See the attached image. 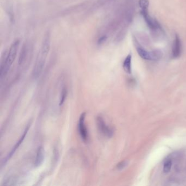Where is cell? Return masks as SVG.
<instances>
[{
    "instance_id": "52a82bcc",
    "label": "cell",
    "mask_w": 186,
    "mask_h": 186,
    "mask_svg": "<svg viewBox=\"0 0 186 186\" xmlns=\"http://www.w3.org/2000/svg\"><path fill=\"white\" fill-rule=\"evenodd\" d=\"M30 126H31V122H29V123L27 125L26 127V128L25 129L24 132V133L22 134V137L20 138L19 140L17 142V144L15 145L14 146L12 150L10 151V153L8 155L7 157L6 158V160H10V158L12 157L13 155L14 154L15 151H17V149L19 148L20 146L21 145V144L22 143V142L24 141L25 138L26 137L27 134L28 133V131L29 130Z\"/></svg>"
},
{
    "instance_id": "9a60e30c",
    "label": "cell",
    "mask_w": 186,
    "mask_h": 186,
    "mask_svg": "<svg viewBox=\"0 0 186 186\" xmlns=\"http://www.w3.org/2000/svg\"><path fill=\"white\" fill-rule=\"evenodd\" d=\"M128 164V163L127 161H122L118 163L117 165V169L118 170H122L126 168V166Z\"/></svg>"
},
{
    "instance_id": "5bb4252c",
    "label": "cell",
    "mask_w": 186,
    "mask_h": 186,
    "mask_svg": "<svg viewBox=\"0 0 186 186\" xmlns=\"http://www.w3.org/2000/svg\"><path fill=\"white\" fill-rule=\"evenodd\" d=\"M139 6L141 9L148 8L149 6L148 0H139Z\"/></svg>"
},
{
    "instance_id": "ba28073f",
    "label": "cell",
    "mask_w": 186,
    "mask_h": 186,
    "mask_svg": "<svg viewBox=\"0 0 186 186\" xmlns=\"http://www.w3.org/2000/svg\"><path fill=\"white\" fill-rule=\"evenodd\" d=\"M181 50L182 45L180 39L177 35H176L172 51V56L173 58H178L181 55Z\"/></svg>"
},
{
    "instance_id": "8992f818",
    "label": "cell",
    "mask_w": 186,
    "mask_h": 186,
    "mask_svg": "<svg viewBox=\"0 0 186 186\" xmlns=\"http://www.w3.org/2000/svg\"><path fill=\"white\" fill-rule=\"evenodd\" d=\"M141 14L143 15V18L145 20V22H146V24H148V26L151 29L156 30L160 27V26L157 23V22L152 19L148 14V8L141 9Z\"/></svg>"
},
{
    "instance_id": "9c48e42d",
    "label": "cell",
    "mask_w": 186,
    "mask_h": 186,
    "mask_svg": "<svg viewBox=\"0 0 186 186\" xmlns=\"http://www.w3.org/2000/svg\"><path fill=\"white\" fill-rule=\"evenodd\" d=\"M45 152L42 146L39 147L37 151L36 157L34 161V166L38 167L43 163L44 160Z\"/></svg>"
},
{
    "instance_id": "4fadbf2b",
    "label": "cell",
    "mask_w": 186,
    "mask_h": 186,
    "mask_svg": "<svg viewBox=\"0 0 186 186\" xmlns=\"http://www.w3.org/2000/svg\"><path fill=\"white\" fill-rule=\"evenodd\" d=\"M172 167V162L171 160H168L165 162L163 166V172L165 173H168L170 172Z\"/></svg>"
},
{
    "instance_id": "277c9868",
    "label": "cell",
    "mask_w": 186,
    "mask_h": 186,
    "mask_svg": "<svg viewBox=\"0 0 186 186\" xmlns=\"http://www.w3.org/2000/svg\"><path fill=\"white\" fill-rule=\"evenodd\" d=\"M97 125L98 130L102 135L108 138H110L113 137L114 134L113 130L106 125L101 116L97 117Z\"/></svg>"
},
{
    "instance_id": "8fae6325",
    "label": "cell",
    "mask_w": 186,
    "mask_h": 186,
    "mask_svg": "<svg viewBox=\"0 0 186 186\" xmlns=\"http://www.w3.org/2000/svg\"><path fill=\"white\" fill-rule=\"evenodd\" d=\"M27 53V46H24L20 53V54L19 58V65H21L24 63L26 57Z\"/></svg>"
},
{
    "instance_id": "3957f363",
    "label": "cell",
    "mask_w": 186,
    "mask_h": 186,
    "mask_svg": "<svg viewBox=\"0 0 186 186\" xmlns=\"http://www.w3.org/2000/svg\"><path fill=\"white\" fill-rule=\"evenodd\" d=\"M137 50L139 55L146 60H159L162 57V53L160 50H155L150 52L145 50L141 47H137Z\"/></svg>"
},
{
    "instance_id": "30bf717a",
    "label": "cell",
    "mask_w": 186,
    "mask_h": 186,
    "mask_svg": "<svg viewBox=\"0 0 186 186\" xmlns=\"http://www.w3.org/2000/svg\"><path fill=\"white\" fill-rule=\"evenodd\" d=\"M123 67L126 72L131 74L132 72V55L131 54H129L124 61Z\"/></svg>"
},
{
    "instance_id": "7c38bea8",
    "label": "cell",
    "mask_w": 186,
    "mask_h": 186,
    "mask_svg": "<svg viewBox=\"0 0 186 186\" xmlns=\"http://www.w3.org/2000/svg\"><path fill=\"white\" fill-rule=\"evenodd\" d=\"M67 96V89L65 87H63L62 89V92L61 93L60 98V106L63 105L64 102L65 101L66 97Z\"/></svg>"
},
{
    "instance_id": "7a4b0ae2",
    "label": "cell",
    "mask_w": 186,
    "mask_h": 186,
    "mask_svg": "<svg viewBox=\"0 0 186 186\" xmlns=\"http://www.w3.org/2000/svg\"><path fill=\"white\" fill-rule=\"evenodd\" d=\"M20 45L19 40H17L12 44L7 55L4 60L2 61L0 69V77L2 79L7 75L10 68L12 65L17 57V53Z\"/></svg>"
},
{
    "instance_id": "6da1fadb",
    "label": "cell",
    "mask_w": 186,
    "mask_h": 186,
    "mask_svg": "<svg viewBox=\"0 0 186 186\" xmlns=\"http://www.w3.org/2000/svg\"><path fill=\"white\" fill-rule=\"evenodd\" d=\"M51 34L49 31L46 32L42 43L40 50L39 51L36 60L32 71V76L36 79L41 74L46 62V58L50 49Z\"/></svg>"
},
{
    "instance_id": "5b68a950",
    "label": "cell",
    "mask_w": 186,
    "mask_h": 186,
    "mask_svg": "<svg viewBox=\"0 0 186 186\" xmlns=\"http://www.w3.org/2000/svg\"><path fill=\"white\" fill-rule=\"evenodd\" d=\"M85 118H86V113H83L80 115V118L79 120L78 131L82 141L85 143H86L89 139V133L87 128L85 125Z\"/></svg>"
}]
</instances>
